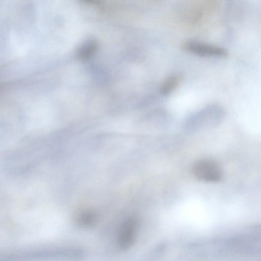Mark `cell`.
Segmentation results:
<instances>
[{"mask_svg": "<svg viewBox=\"0 0 261 261\" xmlns=\"http://www.w3.org/2000/svg\"><path fill=\"white\" fill-rule=\"evenodd\" d=\"M185 51L201 57L223 58L228 56L227 50L218 45L197 41H187L181 45Z\"/></svg>", "mask_w": 261, "mask_h": 261, "instance_id": "3", "label": "cell"}, {"mask_svg": "<svg viewBox=\"0 0 261 261\" xmlns=\"http://www.w3.org/2000/svg\"><path fill=\"white\" fill-rule=\"evenodd\" d=\"M95 49V44L93 42H90L86 45L81 50L80 56L81 58H87L93 53Z\"/></svg>", "mask_w": 261, "mask_h": 261, "instance_id": "6", "label": "cell"}, {"mask_svg": "<svg viewBox=\"0 0 261 261\" xmlns=\"http://www.w3.org/2000/svg\"><path fill=\"white\" fill-rule=\"evenodd\" d=\"M192 172L196 179L203 182L216 183L223 178L221 166L217 162L211 159H202L195 162Z\"/></svg>", "mask_w": 261, "mask_h": 261, "instance_id": "2", "label": "cell"}, {"mask_svg": "<svg viewBox=\"0 0 261 261\" xmlns=\"http://www.w3.org/2000/svg\"><path fill=\"white\" fill-rule=\"evenodd\" d=\"M183 76L179 73H174L168 76L162 83L160 88V94L167 96L172 93L180 85Z\"/></svg>", "mask_w": 261, "mask_h": 261, "instance_id": "4", "label": "cell"}, {"mask_svg": "<svg viewBox=\"0 0 261 261\" xmlns=\"http://www.w3.org/2000/svg\"><path fill=\"white\" fill-rule=\"evenodd\" d=\"M134 227L135 225L132 221L124 226L120 238V243L123 246L129 245L133 240Z\"/></svg>", "mask_w": 261, "mask_h": 261, "instance_id": "5", "label": "cell"}, {"mask_svg": "<svg viewBox=\"0 0 261 261\" xmlns=\"http://www.w3.org/2000/svg\"><path fill=\"white\" fill-rule=\"evenodd\" d=\"M224 109L220 105H208L189 116L185 120L183 128L188 133H193L215 127L223 121Z\"/></svg>", "mask_w": 261, "mask_h": 261, "instance_id": "1", "label": "cell"}]
</instances>
